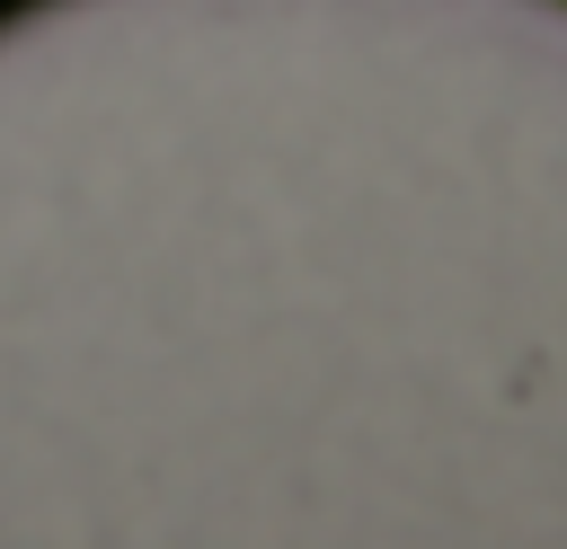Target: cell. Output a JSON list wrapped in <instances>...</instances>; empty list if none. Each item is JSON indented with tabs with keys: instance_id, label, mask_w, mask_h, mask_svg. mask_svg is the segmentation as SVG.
Instances as JSON below:
<instances>
[]
</instances>
